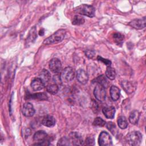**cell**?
Segmentation results:
<instances>
[{"label": "cell", "mask_w": 146, "mask_h": 146, "mask_svg": "<svg viewBox=\"0 0 146 146\" xmlns=\"http://www.w3.org/2000/svg\"><path fill=\"white\" fill-rule=\"evenodd\" d=\"M36 38H37L36 30L35 27H32V29L30 30V31L29 32L26 42H27V43L34 42L36 39Z\"/></svg>", "instance_id": "cell-22"}, {"label": "cell", "mask_w": 146, "mask_h": 146, "mask_svg": "<svg viewBox=\"0 0 146 146\" xmlns=\"http://www.w3.org/2000/svg\"><path fill=\"white\" fill-rule=\"evenodd\" d=\"M51 78V74L47 70L43 69L39 74V78L42 81L44 84L47 83Z\"/></svg>", "instance_id": "cell-18"}, {"label": "cell", "mask_w": 146, "mask_h": 146, "mask_svg": "<svg viewBox=\"0 0 146 146\" xmlns=\"http://www.w3.org/2000/svg\"><path fill=\"white\" fill-rule=\"evenodd\" d=\"M125 141L130 145H139L142 141V134L139 131L131 132L126 135Z\"/></svg>", "instance_id": "cell-2"}, {"label": "cell", "mask_w": 146, "mask_h": 146, "mask_svg": "<svg viewBox=\"0 0 146 146\" xmlns=\"http://www.w3.org/2000/svg\"><path fill=\"white\" fill-rule=\"evenodd\" d=\"M105 124H106L105 120H104L102 118L100 117H96L93 121V125L95 126L103 127L105 125Z\"/></svg>", "instance_id": "cell-29"}, {"label": "cell", "mask_w": 146, "mask_h": 146, "mask_svg": "<svg viewBox=\"0 0 146 146\" xmlns=\"http://www.w3.org/2000/svg\"><path fill=\"white\" fill-rule=\"evenodd\" d=\"M22 112L26 117H31L34 115L35 111L32 104L26 102L23 105Z\"/></svg>", "instance_id": "cell-11"}, {"label": "cell", "mask_w": 146, "mask_h": 146, "mask_svg": "<svg viewBox=\"0 0 146 146\" xmlns=\"http://www.w3.org/2000/svg\"><path fill=\"white\" fill-rule=\"evenodd\" d=\"M53 80L55 83V84L58 85H60L62 84V79L60 78V75H59L58 74H55V75L53 77Z\"/></svg>", "instance_id": "cell-32"}, {"label": "cell", "mask_w": 146, "mask_h": 146, "mask_svg": "<svg viewBox=\"0 0 146 146\" xmlns=\"http://www.w3.org/2000/svg\"><path fill=\"white\" fill-rule=\"evenodd\" d=\"M85 55L88 58L92 59L95 56V52L92 50H87L85 51Z\"/></svg>", "instance_id": "cell-33"}, {"label": "cell", "mask_w": 146, "mask_h": 146, "mask_svg": "<svg viewBox=\"0 0 146 146\" xmlns=\"http://www.w3.org/2000/svg\"><path fill=\"white\" fill-rule=\"evenodd\" d=\"M68 139L71 145H83V140L82 136L76 132H72L68 135Z\"/></svg>", "instance_id": "cell-8"}, {"label": "cell", "mask_w": 146, "mask_h": 146, "mask_svg": "<svg viewBox=\"0 0 146 146\" xmlns=\"http://www.w3.org/2000/svg\"><path fill=\"white\" fill-rule=\"evenodd\" d=\"M42 124L46 127H51L55 124V119L52 116L47 115L43 117Z\"/></svg>", "instance_id": "cell-15"}, {"label": "cell", "mask_w": 146, "mask_h": 146, "mask_svg": "<svg viewBox=\"0 0 146 146\" xmlns=\"http://www.w3.org/2000/svg\"><path fill=\"white\" fill-rule=\"evenodd\" d=\"M75 76V72L71 67H66L60 74V78L62 82H70L73 80Z\"/></svg>", "instance_id": "cell-5"}, {"label": "cell", "mask_w": 146, "mask_h": 146, "mask_svg": "<svg viewBox=\"0 0 146 146\" xmlns=\"http://www.w3.org/2000/svg\"><path fill=\"white\" fill-rule=\"evenodd\" d=\"M39 34L40 35H43V34H44V30H40L39 31Z\"/></svg>", "instance_id": "cell-35"}, {"label": "cell", "mask_w": 146, "mask_h": 146, "mask_svg": "<svg viewBox=\"0 0 146 146\" xmlns=\"http://www.w3.org/2000/svg\"><path fill=\"white\" fill-rule=\"evenodd\" d=\"M145 17H143L141 19H136L131 21L128 23V25L136 29H142L145 27Z\"/></svg>", "instance_id": "cell-12"}, {"label": "cell", "mask_w": 146, "mask_h": 146, "mask_svg": "<svg viewBox=\"0 0 146 146\" xmlns=\"http://www.w3.org/2000/svg\"><path fill=\"white\" fill-rule=\"evenodd\" d=\"M84 145H94L95 144V139L93 136H88L86 138Z\"/></svg>", "instance_id": "cell-31"}, {"label": "cell", "mask_w": 146, "mask_h": 146, "mask_svg": "<svg viewBox=\"0 0 146 146\" xmlns=\"http://www.w3.org/2000/svg\"><path fill=\"white\" fill-rule=\"evenodd\" d=\"M103 113L107 119H113L115 113V108L113 106L105 107L102 110Z\"/></svg>", "instance_id": "cell-16"}, {"label": "cell", "mask_w": 146, "mask_h": 146, "mask_svg": "<svg viewBox=\"0 0 146 146\" xmlns=\"http://www.w3.org/2000/svg\"><path fill=\"white\" fill-rule=\"evenodd\" d=\"M46 90L48 92H49L51 94H56L59 90V87L56 84H51L47 86L46 87Z\"/></svg>", "instance_id": "cell-23"}, {"label": "cell", "mask_w": 146, "mask_h": 146, "mask_svg": "<svg viewBox=\"0 0 146 146\" xmlns=\"http://www.w3.org/2000/svg\"><path fill=\"white\" fill-rule=\"evenodd\" d=\"M66 31L64 29H60L55 32L49 37L46 38L43 43L46 45L60 42L65 37Z\"/></svg>", "instance_id": "cell-1"}, {"label": "cell", "mask_w": 146, "mask_h": 146, "mask_svg": "<svg viewBox=\"0 0 146 146\" xmlns=\"http://www.w3.org/2000/svg\"><path fill=\"white\" fill-rule=\"evenodd\" d=\"M75 11L80 15H84L88 17H93L95 15V9L91 5L82 4L75 8Z\"/></svg>", "instance_id": "cell-3"}, {"label": "cell", "mask_w": 146, "mask_h": 146, "mask_svg": "<svg viewBox=\"0 0 146 146\" xmlns=\"http://www.w3.org/2000/svg\"><path fill=\"white\" fill-rule=\"evenodd\" d=\"M84 22H85V20L83 17L79 15H76L73 18L72 23L74 25H80L83 24Z\"/></svg>", "instance_id": "cell-25"}, {"label": "cell", "mask_w": 146, "mask_h": 146, "mask_svg": "<svg viewBox=\"0 0 146 146\" xmlns=\"http://www.w3.org/2000/svg\"><path fill=\"white\" fill-rule=\"evenodd\" d=\"M94 95L98 100L101 102H104L106 98V92L105 88L101 84H98L94 88Z\"/></svg>", "instance_id": "cell-6"}, {"label": "cell", "mask_w": 146, "mask_h": 146, "mask_svg": "<svg viewBox=\"0 0 146 146\" xmlns=\"http://www.w3.org/2000/svg\"><path fill=\"white\" fill-rule=\"evenodd\" d=\"M76 78L78 81L82 84H85L88 80L87 73L82 69H79L76 72Z\"/></svg>", "instance_id": "cell-13"}, {"label": "cell", "mask_w": 146, "mask_h": 146, "mask_svg": "<svg viewBox=\"0 0 146 146\" xmlns=\"http://www.w3.org/2000/svg\"><path fill=\"white\" fill-rule=\"evenodd\" d=\"M106 76L107 78H108L110 80H113L115 79L116 77V71L115 70L111 67V66H108L107 67L106 71Z\"/></svg>", "instance_id": "cell-20"}, {"label": "cell", "mask_w": 146, "mask_h": 146, "mask_svg": "<svg viewBox=\"0 0 146 146\" xmlns=\"http://www.w3.org/2000/svg\"><path fill=\"white\" fill-rule=\"evenodd\" d=\"M120 90L116 86H112L110 88V96L113 101H116L119 99Z\"/></svg>", "instance_id": "cell-17"}, {"label": "cell", "mask_w": 146, "mask_h": 146, "mask_svg": "<svg viewBox=\"0 0 146 146\" xmlns=\"http://www.w3.org/2000/svg\"><path fill=\"white\" fill-rule=\"evenodd\" d=\"M97 59H98V60H99V61H101V62H103L106 65H107V66H111V61H110L109 60L106 59H104V58H103L102 57L99 56H98Z\"/></svg>", "instance_id": "cell-34"}, {"label": "cell", "mask_w": 146, "mask_h": 146, "mask_svg": "<svg viewBox=\"0 0 146 146\" xmlns=\"http://www.w3.org/2000/svg\"><path fill=\"white\" fill-rule=\"evenodd\" d=\"M95 81L97 82L98 84H101L104 87H106L108 85V82L107 80L106 77L104 75H102L99 76H98L96 79Z\"/></svg>", "instance_id": "cell-26"}, {"label": "cell", "mask_w": 146, "mask_h": 146, "mask_svg": "<svg viewBox=\"0 0 146 146\" xmlns=\"http://www.w3.org/2000/svg\"><path fill=\"white\" fill-rule=\"evenodd\" d=\"M117 124L121 129H125L128 126V121L127 119L124 116H120L117 118Z\"/></svg>", "instance_id": "cell-21"}, {"label": "cell", "mask_w": 146, "mask_h": 146, "mask_svg": "<svg viewBox=\"0 0 146 146\" xmlns=\"http://www.w3.org/2000/svg\"><path fill=\"white\" fill-rule=\"evenodd\" d=\"M49 68L52 72L58 74L62 69V63L60 60L56 58H52L49 62Z\"/></svg>", "instance_id": "cell-10"}, {"label": "cell", "mask_w": 146, "mask_h": 146, "mask_svg": "<svg viewBox=\"0 0 146 146\" xmlns=\"http://www.w3.org/2000/svg\"><path fill=\"white\" fill-rule=\"evenodd\" d=\"M71 145L69 139L68 137H67L65 136L60 138L57 143V145Z\"/></svg>", "instance_id": "cell-30"}, {"label": "cell", "mask_w": 146, "mask_h": 146, "mask_svg": "<svg viewBox=\"0 0 146 146\" xmlns=\"http://www.w3.org/2000/svg\"><path fill=\"white\" fill-rule=\"evenodd\" d=\"M121 86L127 94H132L135 92L137 87V84L136 82L128 80L122 81Z\"/></svg>", "instance_id": "cell-9"}, {"label": "cell", "mask_w": 146, "mask_h": 146, "mask_svg": "<svg viewBox=\"0 0 146 146\" xmlns=\"http://www.w3.org/2000/svg\"><path fill=\"white\" fill-rule=\"evenodd\" d=\"M98 143L101 146H110L112 145V138L110 134L105 131H103L99 135Z\"/></svg>", "instance_id": "cell-7"}, {"label": "cell", "mask_w": 146, "mask_h": 146, "mask_svg": "<svg viewBox=\"0 0 146 146\" xmlns=\"http://www.w3.org/2000/svg\"><path fill=\"white\" fill-rule=\"evenodd\" d=\"M106 127L107 129L111 131V132L113 135H116V134L118 133V131L116 128V127L115 124L112 123V122H108L106 124Z\"/></svg>", "instance_id": "cell-28"}, {"label": "cell", "mask_w": 146, "mask_h": 146, "mask_svg": "<svg viewBox=\"0 0 146 146\" xmlns=\"http://www.w3.org/2000/svg\"><path fill=\"white\" fill-rule=\"evenodd\" d=\"M113 39L115 42V43L117 45H121L123 40H124V35L121 34L120 33H115L113 36Z\"/></svg>", "instance_id": "cell-27"}, {"label": "cell", "mask_w": 146, "mask_h": 146, "mask_svg": "<svg viewBox=\"0 0 146 146\" xmlns=\"http://www.w3.org/2000/svg\"><path fill=\"white\" fill-rule=\"evenodd\" d=\"M29 96L31 99H37V100H46L48 99L47 95L44 93H43V92L34 94H33V95H31Z\"/></svg>", "instance_id": "cell-24"}, {"label": "cell", "mask_w": 146, "mask_h": 146, "mask_svg": "<svg viewBox=\"0 0 146 146\" xmlns=\"http://www.w3.org/2000/svg\"><path fill=\"white\" fill-rule=\"evenodd\" d=\"M139 117H140L139 112L137 110H133L130 113V115L129 116V122L132 124L135 125L138 123Z\"/></svg>", "instance_id": "cell-19"}, {"label": "cell", "mask_w": 146, "mask_h": 146, "mask_svg": "<svg viewBox=\"0 0 146 146\" xmlns=\"http://www.w3.org/2000/svg\"><path fill=\"white\" fill-rule=\"evenodd\" d=\"M48 135L44 131H38L35 133L33 136V140L35 145H48L50 144L48 139Z\"/></svg>", "instance_id": "cell-4"}, {"label": "cell", "mask_w": 146, "mask_h": 146, "mask_svg": "<svg viewBox=\"0 0 146 146\" xmlns=\"http://www.w3.org/2000/svg\"><path fill=\"white\" fill-rule=\"evenodd\" d=\"M44 83L39 78H34L31 83V87L34 91L41 90L44 88Z\"/></svg>", "instance_id": "cell-14"}]
</instances>
